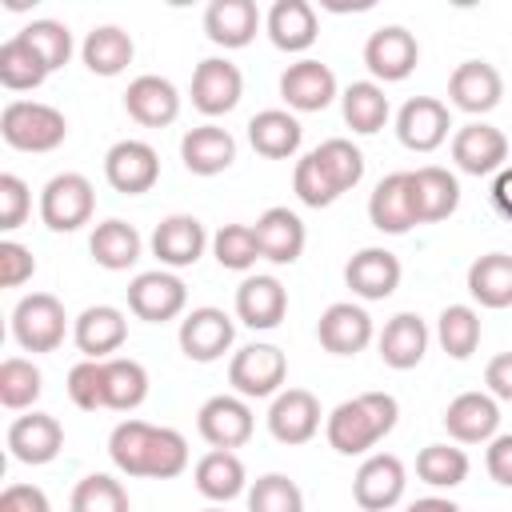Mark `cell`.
Segmentation results:
<instances>
[{
    "label": "cell",
    "instance_id": "25",
    "mask_svg": "<svg viewBox=\"0 0 512 512\" xmlns=\"http://www.w3.org/2000/svg\"><path fill=\"white\" fill-rule=\"evenodd\" d=\"M444 428L456 444H488L500 428V404L488 392H460L444 408Z\"/></svg>",
    "mask_w": 512,
    "mask_h": 512
},
{
    "label": "cell",
    "instance_id": "54",
    "mask_svg": "<svg viewBox=\"0 0 512 512\" xmlns=\"http://www.w3.org/2000/svg\"><path fill=\"white\" fill-rule=\"evenodd\" d=\"M0 512H52V504L36 484H8L0 492Z\"/></svg>",
    "mask_w": 512,
    "mask_h": 512
},
{
    "label": "cell",
    "instance_id": "38",
    "mask_svg": "<svg viewBox=\"0 0 512 512\" xmlns=\"http://www.w3.org/2000/svg\"><path fill=\"white\" fill-rule=\"evenodd\" d=\"M468 292L480 308H512V256L484 252L468 268Z\"/></svg>",
    "mask_w": 512,
    "mask_h": 512
},
{
    "label": "cell",
    "instance_id": "5",
    "mask_svg": "<svg viewBox=\"0 0 512 512\" xmlns=\"http://www.w3.org/2000/svg\"><path fill=\"white\" fill-rule=\"evenodd\" d=\"M96 212V188L84 172H60L40 192V220L52 232H76Z\"/></svg>",
    "mask_w": 512,
    "mask_h": 512
},
{
    "label": "cell",
    "instance_id": "30",
    "mask_svg": "<svg viewBox=\"0 0 512 512\" xmlns=\"http://www.w3.org/2000/svg\"><path fill=\"white\" fill-rule=\"evenodd\" d=\"M284 312H288V288L276 276H244L240 280V288H236L240 324H248L256 332H268L284 320Z\"/></svg>",
    "mask_w": 512,
    "mask_h": 512
},
{
    "label": "cell",
    "instance_id": "52",
    "mask_svg": "<svg viewBox=\"0 0 512 512\" xmlns=\"http://www.w3.org/2000/svg\"><path fill=\"white\" fill-rule=\"evenodd\" d=\"M32 212V192L16 172H0V232H16Z\"/></svg>",
    "mask_w": 512,
    "mask_h": 512
},
{
    "label": "cell",
    "instance_id": "40",
    "mask_svg": "<svg viewBox=\"0 0 512 512\" xmlns=\"http://www.w3.org/2000/svg\"><path fill=\"white\" fill-rule=\"evenodd\" d=\"M148 400V368L132 356H108L104 360V408L132 412Z\"/></svg>",
    "mask_w": 512,
    "mask_h": 512
},
{
    "label": "cell",
    "instance_id": "28",
    "mask_svg": "<svg viewBox=\"0 0 512 512\" xmlns=\"http://www.w3.org/2000/svg\"><path fill=\"white\" fill-rule=\"evenodd\" d=\"M180 160L192 176H220L236 160V140L220 124H196L180 136Z\"/></svg>",
    "mask_w": 512,
    "mask_h": 512
},
{
    "label": "cell",
    "instance_id": "4",
    "mask_svg": "<svg viewBox=\"0 0 512 512\" xmlns=\"http://www.w3.org/2000/svg\"><path fill=\"white\" fill-rule=\"evenodd\" d=\"M68 332V312L52 292H28L12 308V336L24 352H56Z\"/></svg>",
    "mask_w": 512,
    "mask_h": 512
},
{
    "label": "cell",
    "instance_id": "44",
    "mask_svg": "<svg viewBox=\"0 0 512 512\" xmlns=\"http://www.w3.org/2000/svg\"><path fill=\"white\" fill-rule=\"evenodd\" d=\"M44 392V376L32 360L24 356H8L0 360V404L8 412H20V408H32Z\"/></svg>",
    "mask_w": 512,
    "mask_h": 512
},
{
    "label": "cell",
    "instance_id": "12",
    "mask_svg": "<svg viewBox=\"0 0 512 512\" xmlns=\"http://www.w3.org/2000/svg\"><path fill=\"white\" fill-rule=\"evenodd\" d=\"M452 160L468 176H496L500 168H508V136L496 124L472 120L452 132Z\"/></svg>",
    "mask_w": 512,
    "mask_h": 512
},
{
    "label": "cell",
    "instance_id": "51",
    "mask_svg": "<svg viewBox=\"0 0 512 512\" xmlns=\"http://www.w3.org/2000/svg\"><path fill=\"white\" fill-rule=\"evenodd\" d=\"M68 396L84 412L104 408V360H80V364H72V372H68Z\"/></svg>",
    "mask_w": 512,
    "mask_h": 512
},
{
    "label": "cell",
    "instance_id": "55",
    "mask_svg": "<svg viewBox=\"0 0 512 512\" xmlns=\"http://www.w3.org/2000/svg\"><path fill=\"white\" fill-rule=\"evenodd\" d=\"M484 468H488V476H492L496 484L512 488V432H504V436H492V440H488Z\"/></svg>",
    "mask_w": 512,
    "mask_h": 512
},
{
    "label": "cell",
    "instance_id": "20",
    "mask_svg": "<svg viewBox=\"0 0 512 512\" xmlns=\"http://www.w3.org/2000/svg\"><path fill=\"white\" fill-rule=\"evenodd\" d=\"M280 100L292 112H324L336 100V76L320 60H296L280 72Z\"/></svg>",
    "mask_w": 512,
    "mask_h": 512
},
{
    "label": "cell",
    "instance_id": "18",
    "mask_svg": "<svg viewBox=\"0 0 512 512\" xmlns=\"http://www.w3.org/2000/svg\"><path fill=\"white\" fill-rule=\"evenodd\" d=\"M500 96H504V80H500L496 64H488V60H464L448 76V100H452V108H460L468 116L492 112L500 104Z\"/></svg>",
    "mask_w": 512,
    "mask_h": 512
},
{
    "label": "cell",
    "instance_id": "47",
    "mask_svg": "<svg viewBox=\"0 0 512 512\" xmlns=\"http://www.w3.org/2000/svg\"><path fill=\"white\" fill-rule=\"evenodd\" d=\"M212 256H216V264L228 268V272H248V268L260 260V244H256L252 224H224V228L212 236Z\"/></svg>",
    "mask_w": 512,
    "mask_h": 512
},
{
    "label": "cell",
    "instance_id": "50",
    "mask_svg": "<svg viewBox=\"0 0 512 512\" xmlns=\"http://www.w3.org/2000/svg\"><path fill=\"white\" fill-rule=\"evenodd\" d=\"M292 192H296V200H300V204H308V208H328V204H336V200H340L336 184L324 176V168L316 164V156H312V152L296 160V168H292Z\"/></svg>",
    "mask_w": 512,
    "mask_h": 512
},
{
    "label": "cell",
    "instance_id": "26",
    "mask_svg": "<svg viewBox=\"0 0 512 512\" xmlns=\"http://www.w3.org/2000/svg\"><path fill=\"white\" fill-rule=\"evenodd\" d=\"M64 448V428L48 412H28L8 424V452L20 464H48Z\"/></svg>",
    "mask_w": 512,
    "mask_h": 512
},
{
    "label": "cell",
    "instance_id": "6",
    "mask_svg": "<svg viewBox=\"0 0 512 512\" xmlns=\"http://www.w3.org/2000/svg\"><path fill=\"white\" fill-rule=\"evenodd\" d=\"M284 376H288V356L276 344H244L228 364V384L244 400H264L284 392Z\"/></svg>",
    "mask_w": 512,
    "mask_h": 512
},
{
    "label": "cell",
    "instance_id": "17",
    "mask_svg": "<svg viewBox=\"0 0 512 512\" xmlns=\"http://www.w3.org/2000/svg\"><path fill=\"white\" fill-rule=\"evenodd\" d=\"M320 400L308 388H284L268 404V432L280 444H308L320 432Z\"/></svg>",
    "mask_w": 512,
    "mask_h": 512
},
{
    "label": "cell",
    "instance_id": "33",
    "mask_svg": "<svg viewBox=\"0 0 512 512\" xmlns=\"http://www.w3.org/2000/svg\"><path fill=\"white\" fill-rule=\"evenodd\" d=\"M376 348H380V360H384L388 368L408 372V368H416V364L424 360V352H428V324H424L416 312H396V316L384 324Z\"/></svg>",
    "mask_w": 512,
    "mask_h": 512
},
{
    "label": "cell",
    "instance_id": "14",
    "mask_svg": "<svg viewBox=\"0 0 512 512\" xmlns=\"http://www.w3.org/2000/svg\"><path fill=\"white\" fill-rule=\"evenodd\" d=\"M452 132V112L436 96H412L396 112V136L412 152H436Z\"/></svg>",
    "mask_w": 512,
    "mask_h": 512
},
{
    "label": "cell",
    "instance_id": "1",
    "mask_svg": "<svg viewBox=\"0 0 512 512\" xmlns=\"http://www.w3.org/2000/svg\"><path fill=\"white\" fill-rule=\"evenodd\" d=\"M108 456L116 472L144 480H172L188 468V440L176 428L148 420H120L108 436Z\"/></svg>",
    "mask_w": 512,
    "mask_h": 512
},
{
    "label": "cell",
    "instance_id": "35",
    "mask_svg": "<svg viewBox=\"0 0 512 512\" xmlns=\"http://www.w3.org/2000/svg\"><path fill=\"white\" fill-rule=\"evenodd\" d=\"M192 480H196V492H200L204 500H212V504H228V500H236V496L248 488L244 460H240L236 452H228V448L204 452V456L196 460Z\"/></svg>",
    "mask_w": 512,
    "mask_h": 512
},
{
    "label": "cell",
    "instance_id": "56",
    "mask_svg": "<svg viewBox=\"0 0 512 512\" xmlns=\"http://www.w3.org/2000/svg\"><path fill=\"white\" fill-rule=\"evenodd\" d=\"M484 384H488V396L512 404V352H500V356L488 360V368H484Z\"/></svg>",
    "mask_w": 512,
    "mask_h": 512
},
{
    "label": "cell",
    "instance_id": "58",
    "mask_svg": "<svg viewBox=\"0 0 512 512\" xmlns=\"http://www.w3.org/2000/svg\"><path fill=\"white\" fill-rule=\"evenodd\" d=\"M408 512H460V508L448 496H420V500L408 504Z\"/></svg>",
    "mask_w": 512,
    "mask_h": 512
},
{
    "label": "cell",
    "instance_id": "16",
    "mask_svg": "<svg viewBox=\"0 0 512 512\" xmlns=\"http://www.w3.org/2000/svg\"><path fill=\"white\" fill-rule=\"evenodd\" d=\"M316 340L332 356H356V352H364L372 344V316L352 300H336V304H328L320 312Z\"/></svg>",
    "mask_w": 512,
    "mask_h": 512
},
{
    "label": "cell",
    "instance_id": "32",
    "mask_svg": "<svg viewBox=\"0 0 512 512\" xmlns=\"http://www.w3.org/2000/svg\"><path fill=\"white\" fill-rule=\"evenodd\" d=\"M204 32L220 48H248L260 32V8L252 0H212L204 8Z\"/></svg>",
    "mask_w": 512,
    "mask_h": 512
},
{
    "label": "cell",
    "instance_id": "15",
    "mask_svg": "<svg viewBox=\"0 0 512 512\" xmlns=\"http://www.w3.org/2000/svg\"><path fill=\"white\" fill-rule=\"evenodd\" d=\"M404 484H408V472H404L400 456L376 452L356 468L352 496H356V504L364 512H392L400 504V496H404Z\"/></svg>",
    "mask_w": 512,
    "mask_h": 512
},
{
    "label": "cell",
    "instance_id": "29",
    "mask_svg": "<svg viewBox=\"0 0 512 512\" xmlns=\"http://www.w3.org/2000/svg\"><path fill=\"white\" fill-rule=\"evenodd\" d=\"M252 232H256V244H260V260H268V264H296L300 252H304V240H308L304 220L292 208H280V204L260 212Z\"/></svg>",
    "mask_w": 512,
    "mask_h": 512
},
{
    "label": "cell",
    "instance_id": "41",
    "mask_svg": "<svg viewBox=\"0 0 512 512\" xmlns=\"http://www.w3.org/2000/svg\"><path fill=\"white\" fill-rule=\"evenodd\" d=\"M48 80V64L36 56V48L16 32L0 44V84L8 92H32Z\"/></svg>",
    "mask_w": 512,
    "mask_h": 512
},
{
    "label": "cell",
    "instance_id": "27",
    "mask_svg": "<svg viewBox=\"0 0 512 512\" xmlns=\"http://www.w3.org/2000/svg\"><path fill=\"white\" fill-rule=\"evenodd\" d=\"M368 220L384 236H404L416 228V208H412V180L408 172H388L372 196H368Z\"/></svg>",
    "mask_w": 512,
    "mask_h": 512
},
{
    "label": "cell",
    "instance_id": "21",
    "mask_svg": "<svg viewBox=\"0 0 512 512\" xmlns=\"http://www.w3.org/2000/svg\"><path fill=\"white\" fill-rule=\"evenodd\" d=\"M124 112L144 124V128H168L176 116H180V92L168 76H156V72H144L128 84L124 92Z\"/></svg>",
    "mask_w": 512,
    "mask_h": 512
},
{
    "label": "cell",
    "instance_id": "45",
    "mask_svg": "<svg viewBox=\"0 0 512 512\" xmlns=\"http://www.w3.org/2000/svg\"><path fill=\"white\" fill-rule=\"evenodd\" d=\"M416 476L432 488H456L468 480V452L456 444H428L416 456Z\"/></svg>",
    "mask_w": 512,
    "mask_h": 512
},
{
    "label": "cell",
    "instance_id": "34",
    "mask_svg": "<svg viewBox=\"0 0 512 512\" xmlns=\"http://www.w3.org/2000/svg\"><path fill=\"white\" fill-rule=\"evenodd\" d=\"M304 128L288 108H264L248 120V144L264 156V160H288L300 152Z\"/></svg>",
    "mask_w": 512,
    "mask_h": 512
},
{
    "label": "cell",
    "instance_id": "39",
    "mask_svg": "<svg viewBox=\"0 0 512 512\" xmlns=\"http://www.w3.org/2000/svg\"><path fill=\"white\" fill-rule=\"evenodd\" d=\"M340 112H344V124L360 136H372L388 124L392 108H388V96L376 80H352L344 92H340Z\"/></svg>",
    "mask_w": 512,
    "mask_h": 512
},
{
    "label": "cell",
    "instance_id": "11",
    "mask_svg": "<svg viewBox=\"0 0 512 512\" xmlns=\"http://www.w3.org/2000/svg\"><path fill=\"white\" fill-rule=\"evenodd\" d=\"M176 340H180V352H184L188 360L212 364V360H220V356L232 348L236 324H232V316H228L224 308L204 304V308H192V312L180 320Z\"/></svg>",
    "mask_w": 512,
    "mask_h": 512
},
{
    "label": "cell",
    "instance_id": "49",
    "mask_svg": "<svg viewBox=\"0 0 512 512\" xmlns=\"http://www.w3.org/2000/svg\"><path fill=\"white\" fill-rule=\"evenodd\" d=\"M20 36L36 48V56L48 64V72H56L72 60V32L60 20H32V24L20 28Z\"/></svg>",
    "mask_w": 512,
    "mask_h": 512
},
{
    "label": "cell",
    "instance_id": "46",
    "mask_svg": "<svg viewBox=\"0 0 512 512\" xmlns=\"http://www.w3.org/2000/svg\"><path fill=\"white\" fill-rule=\"evenodd\" d=\"M68 512H132V504H128V492H124V484L116 476L92 472V476L76 480Z\"/></svg>",
    "mask_w": 512,
    "mask_h": 512
},
{
    "label": "cell",
    "instance_id": "19",
    "mask_svg": "<svg viewBox=\"0 0 512 512\" xmlns=\"http://www.w3.org/2000/svg\"><path fill=\"white\" fill-rule=\"evenodd\" d=\"M152 256L164 264V268H192L204 248H208V232L196 216L188 212H176V216H164L156 228H152Z\"/></svg>",
    "mask_w": 512,
    "mask_h": 512
},
{
    "label": "cell",
    "instance_id": "31",
    "mask_svg": "<svg viewBox=\"0 0 512 512\" xmlns=\"http://www.w3.org/2000/svg\"><path fill=\"white\" fill-rule=\"evenodd\" d=\"M264 32L280 52H308L320 36L316 8L308 0H276L264 16Z\"/></svg>",
    "mask_w": 512,
    "mask_h": 512
},
{
    "label": "cell",
    "instance_id": "24",
    "mask_svg": "<svg viewBox=\"0 0 512 512\" xmlns=\"http://www.w3.org/2000/svg\"><path fill=\"white\" fill-rule=\"evenodd\" d=\"M72 340L84 352V360H108L128 340V320L112 304H88L72 320Z\"/></svg>",
    "mask_w": 512,
    "mask_h": 512
},
{
    "label": "cell",
    "instance_id": "23",
    "mask_svg": "<svg viewBox=\"0 0 512 512\" xmlns=\"http://www.w3.org/2000/svg\"><path fill=\"white\" fill-rule=\"evenodd\" d=\"M400 260L388 248H360L348 264H344V284L352 288V296L360 300H388L400 288Z\"/></svg>",
    "mask_w": 512,
    "mask_h": 512
},
{
    "label": "cell",
    "instance_id": "53",
    "mask_svg": "<svg viewBox=\"0 0 512 512\" xmlns=\"http://www.w3.org/2000/svg\"><path fill=\"white\" fill-rule=\"evenodd\" d=\"M32 276H36V256L16 240H0V288H20Z\"/></svg>",
    "mask_w": 512,
    "mask_h": 512
},
{
    "label": "cell",
    "instance_id": "7",
    "mask_svg": "<svg viewBox=\"0 0 512 512\" xmlns=\"http://www.w3.org/2000/svg\"><path fill=\"white\" fill-rule=\"evenodd\" d=\"M188 304V288L176 272L168 268H152V272H140L132 276L128 284V312L136 320H148V324H168L184 312Z\"/></svg>",
    "mask_w": 512,
    "mask_h": 512
},
{
    "label": "cell",
    "instance_id": "9",
    "mask_svg": "<svg viewBox=\"0 0 512 512\" xmlns=\"http://www.w3.org/2000/svg\"><path fill=\"white\" fill-rule=\"evenodd\" d=\"M104 180L124 192V196H140V192H152L156 180H160V156L148 140H116L108 152H104Z\"/></svg>",
    "mask_w": 512,
    "mask_h": 512
},
{
    "label": "cell",
    "instance_id": "48",
    "mask_svg": "<svg viewBox=\"0 0 512 512\" xmlns=\"http://www.w3.org/2000/svg\"><path fill=\"white\" fill-rule=\"evenodd\" d=\"M248 512H304V492L284 472H268L248 488Z\"/></svg>",
    "mask_w": 512,
    "mask_h": 512
},
{
    "label": "cell",
    "instance_id": "3",
    "mask_svg": "<svg viewBox=\"0 0 512 512\" xmlns=\"http://www.w3.org/2000/svg\"><path fill=\"white\" fill-rule=\"evenodd\" d=\"M0 136L16 152H52L68 140V120L60 108L40 100H8L0 112Z\"/></svg>",
    "mask_w": 512,
    "mask_h": 512
},
{
    "label": "cell",
    "instance_id": "59",
    "mask_svg": "<svg viewBox=\"0 0 512 512\" xmlns=\"http://www.w3.org/2000/svg\"><path fill=\"white\" fill-rule=\"evenodd\" d=\"M200 512H224V508H220V504H212V508H200Z\"/></svg>",
    "mask_w": 512,
    "mask_h": 512
},
{
    "label": "cell",
    "instance_id": "57",
    "mask_svg": "<svg viewBox=\"0 0 512 512\" xmlns=\"http://www.w3.org/2000/svg\"><path fill=\"white\" fill-rule=\"evenodd\" d=\"M492 204H496V212H500V216H508V220H512V164H508V168H500V172L492 176Z\"/></svg>",
    "mask_w": 512,
    "mask_h": 512
},
{
    "label": "cell",
    "instance_id": "13",
    "mask_svg": "<svg viewBox=\"0 0 512 512\" xmlns=\"http://www.w3.org/2000/svg\"><path fill=\"white\" fill-rule=\"evenodd\" d=\"M188 96H192V108H196V112H204V116H224V112H232V108L240 104V96H244V76H240V68H236L232 60L208 56V60L196 64Z\"/></svg>",
    "mask_w": 512,
    "mask_h": 512
},
{
    "label": "cell",
    "instance_id": "10",
    "mask_svg": "<svg viewBox=\"0 0 512 512\" xmlns=\"http://www.w3.org/2000/svg\"><path fill=\"white\" fill-rule=\"evenodd\" d=\"M252 428H256L252 408H248V400L236 396V392L208 396V400L200 404V412H196V432H200L212 448H228V452H232V448H240V444L252 440Z\"/></svg>",
    "mask_w": 512,
    "mask_h": 512
},
{
    "label": "cell",
    "instance_id": "37",
    "mask_svg": "<svg viewBox=\"0 0 512 512\" xmlns=\"http://www.w3.org/2000/svg\"><path fill=\"white\" fill-rule=\"evenodd\" d=\"M88 252H92V260H96L100 268L124 272V268H132V264L140 260L144 240H140V232H136L128 220H104V224L92 228Z\"/></svg>",
    "mask_w": 512,
    "mask_h": 512
},
{
    "label": "cell",
    "instance_id": "42",
    "mask_svg": "<svg viewBox=\"0 0 512 512\" xmlns=\"http://www.w3.org/2000/svg\"><path fill=\"white\" fill-rule=\"evenodd\" d=\"M436 340L452 360H468L480 348V312L472 304H448L436 320Z\"/></svg>",
    "mask_w": 512,
    "mask_h": 512
},
{
    "label": "cell",
    "instance_id": "43",
    "mask_svg": "<svg viewBox=\"0 0 512 512\" xmlns=\"http://www.w3.org/2000/svg\"><path fill=\"white\" fill-rule=\"evenodd\" d=\"M312 156H316V164L324 168V176L336 184L340 196L352 192V188L364 180V152H360L352 140H344V136L324 140L320 148H312Z\"/></svg>",
    "mask_w": 512,
    "mask_h": 512
},
{
    "label": "cell",
    "instance_id": "8",
    "mask_svg": "<svg viewBox=\"0 0 512 512\" xmlns=\"http://www.w3.org/2000/svg\"><path fill=\"white\" fill-rule=\"evenodd\" d=\"M416 64H420V44H416V36H412L408 28H400V24H384V28H376V32L364 40V68H368L376 80H384V84L408 80V76L416 72Z\"/></svg>",
    "mask_w": 512,
    "mask_h": 512
},
{
    "label": "cell",
    "instance_id": "2",
    "mask_svg": "<svg viewBox=\"0 0 512 512\" xmlns=\"http://www.w3.org/2000/svg\"><path fill=\"white\" fill-rule=\"evenodd\" d=\"M396 416H400V404L392 392H360L328 412L324 436L340 456H360L396 428Z\"/></svg>",
    "mask_w": 512,
    "mask_h": 512
},
{
    "label": "cell",
    "instance_id": "36",
    "mask_svg": "<svg viewBox=\"0 0 512 512\" xmlns=\"http://www.w3.org/2000/svg\"><path fill=\"white\" fill-rule=\"evenodd\" d=\"M132 56H136V44H132V36H128L124 28H116V24L92 28V32L84 36V44H80V60H84V68H88L92 76H120V72L132 64Z\"/></svg>",
    "mask_w": 512,
    "mask_h": 512
},
{
    "label": "cell",
    "instance_id": "22",
    "mask_svg": "<svg viewBox=\"0 0 512 512\" xmlns=\"http://www.w3.org/2000/svg\"><path fill=\"white\" fill-rule=\"evenodd\" d=\"M408 180H412L416 224H440L460 208V180L448 168L424 164V168H412Z\"/></svg>",
    "mask_w": 512,
    "mask_h": 512
}]
</instances>
